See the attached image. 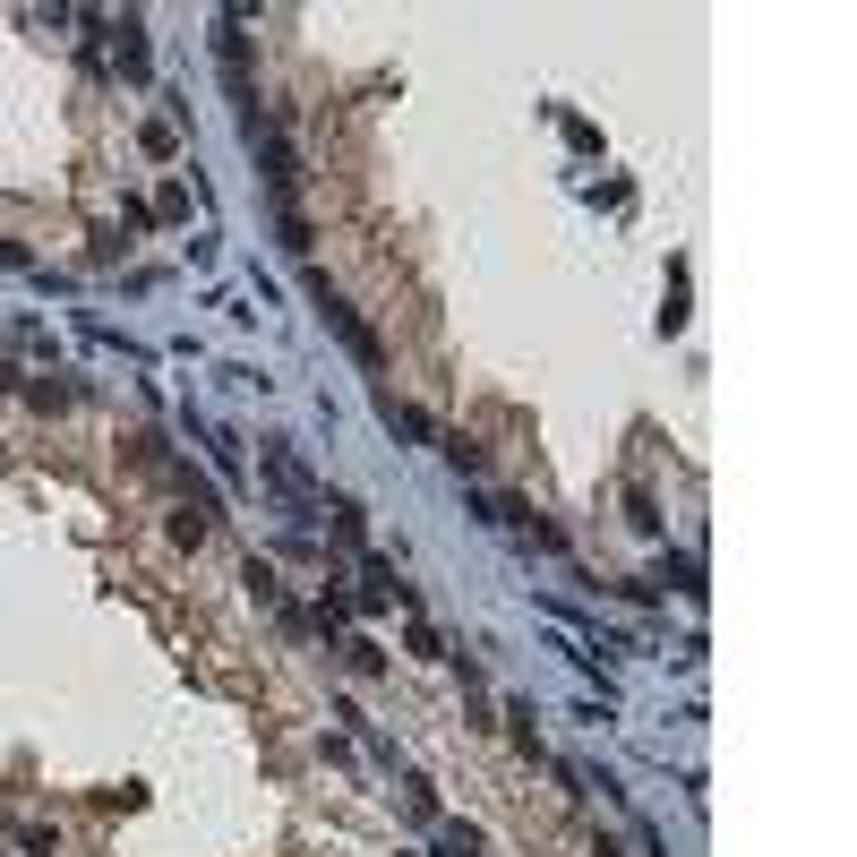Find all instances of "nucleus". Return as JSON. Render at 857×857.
Returning <instances> with one entry per match:
<instances>
[{"instance_id": "1", "label": "nucleus", "mask_w": 857, "mask_h": 857, "mask_svg": "<svg viewBox=\"0 0 857 857\" xmlns=\"http://www.w3.org/2000/svg\"><path fill=\"white\" fill-rule=\"evenodd\" d=\"M309 300H318V318H327V327L343 334V352H352L361 369H378V361H386V352H378V334H369V318H361V309H352L343 292H334L327 275H309Z\"/></svg>"}, {"instance_id": "2", "label": "nucleus", "mask_w": 857, "mask_h": 857, "mask_svg": "<svg viewBox=\"0 0 857 857\" xmlns=\"http://www.w3.org/2000/svg\"><path fill=\"white\" fill-rule=\"evenodd\" d=\"M258 472H266L283 497H292V506H318V497H309V472H300V455L283 446V437H266V446H258Z\"/></svg>"}, {"instance_id": "3", "label": "nucleus", "mask_w": 857, "mask_h": 857, "mask_svg": "<svg viewBox=\"0 0 857 857\" xmlns=\"http://www.w3.org/2000/svg\"><path fill=\"white\" fill-rule=\"evenodd\" d=\"M378 412H386V428H395V437H412V446H437L428 412H412V403H395V395H378Z\"/></svg>"}, {"instance_id": "4", "label": "nucleus", "mask_w": 857, "mask_h": 857, "mask_svg": "<svg viewBox=\"0 0 857 857\" xmlns=\"http://www.w3.org/2000/svg\"><path fill=\"white\" fill-rule=\"evenodd\" d=\"M121 78H146V18H121Z\"/></svg>"}, {"instance_id": "5", "label": "nucleus", "mask_w": 857, "mask_h": 857, "mask_svg": "<svg viewBox=\"0 0 857 857\" xmlns=\"http://www.w3.org/2000/svg\"><path fill=\"white\" fill-rule=\"evenodd\" d=\"M9 840H18L27 857H61V832L52 824H9Z\"/></svg>"}, {"instance_id": "6", "label": "nucleus", "mask_w": 857, "mask_h": 857, "mask_svg": "<svg viewBox=\"0 0 857 857\" xmlns=\"http://www.w3.org/2000/svg\"><path fill=\"white\" fill-rule=\"evenodd\" d=\"M660 584H669V592H686V600H703V575H694V558H660Z\"/></svg>"}, {"instance_id": "7", "label": "nucleus", "mask_w": 857, "mask_h": 857, "mask_svg": "<svg viewBox=\"0 0 857 857\" xmlns=\"http://www.w3.org/2000/svg\"><path fill=\"white\" fill-rule=\"evenodd\" d=\"M327 524H334V540H343V549H361V506H352V497H334Z\"/></svg>"}, {"instance_id": "8", "label": "nucleus", "mask_w": 857, "mask_h": 857, "mask_svg": "<svg viewBox=\"0 0 857 857\" xmlns=\"http://www.w3.org/2000/svg\"><path fill=\"white\" fill-rule=\"evenodd\" d=\"M343 660H352V669H361V678H378V669H386V652H378V643H369V634H343Z\"/></svg>"}, {"instance_id": "9", "label": "nucleus", "mask_w": 857, "mask_h": 857, "mask_svg": "<svg viewBox=\"0 0 857 857\" xmlns=\"http://www.w3.org/2000/svg\"><path fill=\"white\" fill-rule=\"evenodd\" d=\"M172 540H180V549H198V540H206V515H198V506H180V515H172Z\"/></svg>"}, {"instance_id": "10", "label": "nucleus", "mask_w": 857, "mask_h": 857, "mask_svg": "<svg viewBox=\"0 0 857 857\" xmlns=\"http://www.w3.org/2000/svg\"><path fill=\"white\" fill-rule=\"evenodd\" d=\"M437 857H481V832H472V824H455L446 840H437Z\"/></svg>"}, {"instance_id": "11", "label": "nucleus", "mask_w": 857, "mask_h": 857, "mask_svg": "<svg viewBox=\"0 0 857 857\" xmlns=\"http://www.w3.org/2000/svg\"><path fill=\"white\" fill-rule=\"evenodd\" d=\"M146 155H180V130L172 121H146Z\"/></svg>"}, {"instance_id": "12", "label": "nucleus", "mask_w": 857, "mask_h": 857, "mask_svg": "<svg viewBox=\"0 0 857 857\" xmlns=\"http://www.w3.org/2000/svg\"><path fill=\"white\" fill-rule=\"evenodd\" d=\"M34 403H43V412H61V403H78V386H61V378H43V386H27Z\"/></svg>"}]
</instances>
